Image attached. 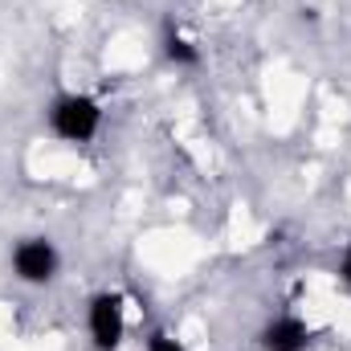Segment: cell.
<instances>
[{"instance_id": "6da1fadb", "label": "cell", "mask_w": 351, "mask_h": 351, "mask_svg": "<svg viewBox=\"0 0 351 351\" xmlns=\"http://www.w3.org/2000/svg\"><path fill=\"white\" fill-rule=\"evenodd\" d=\"M49 131L66 143H90L102 131V102L90 94H58L49 102Z\"/></svg>"}, {"instance_id": "7a4b0ae2", "label": "cell", "mask_w": 351, "mask_h": 351, "mask_svg": "<svg viewBox=\"0 0 351 351\" xmlns=\"http://www.w3.org/2000/svg\"><path fill=\"white\" fill-rule=\"evenodd\" d=\"M86 335L94 351H119L127 335V298L119 290H98L86 306Z\"/></svg>"}, {"instance_id": "3957f363", "label": "cell", "mask_w": 351, "mask_h": 351, "mask_svg": "<svg viewBox=\"0 0 351 351\" xmlns=\"http://www.w3.org/2000/svg\"><path fill=\"white\" fill-rule=\"evenodd\" d=\"M8 262H12L16 282H25V286H45V282L58 278L62 254H58V245H53L49 237H25V241L12 245V258H8Z\"/></svg>"}, {"instance_id": "277c9868", "label": "cell", "mask_w": 351, "mask_h": 351, "mask_svg": "<svg viewBox=\"0 0 351 351\" xmlns=\"http://www.w3.org/2000/svg\"><path fill=\"white\" fill-rule=\"evenodd\" d=\"M311 348V323L298 315H278L262 327V351H306Z\"/></svg>"}, {"instance_id": "5b68a950", "label": "cell", "mask_w": 351, "mask_h": 351, "mask_svg": "<svg viewBox=\"0 0 351 351\" xmlns=\"http://www.w3.org/2000/svg\"><path fill=\"white\" fill-rule=\"evenodd\" d=\"M164 53H168L172 66H200V45L188 41V37L176 33V29H168V37H164Z\"/></svg>"}, {"instance_id": "8992f818", "label": "cell", "mask_w": 351, "mask_h": 351, "mask_svg": "<svg viewBox=\"0 0 351 351\" xmlns=\"http://www.w3.org/2000/svg\"><path fill=\"white\" fill-rule=\"evenodd\" d=\"M147 351H188L176 335H168V331H152L147 335Z\"/></svg>"}, {"instance_id": "52a82bcc", "label": "cell", "mask_w": 351, "mask_h": 351, "mask_svg": "<svg viewBox=\"0 0 351 351\" xmlns=\"http://www.w3.org/2000/svg\"><path fill=\"white\" fill-rule=\"evenodd\" d=\"M339 278L351 286V241L343 245V258H339Z\"/></svg>"}]
</instances>
